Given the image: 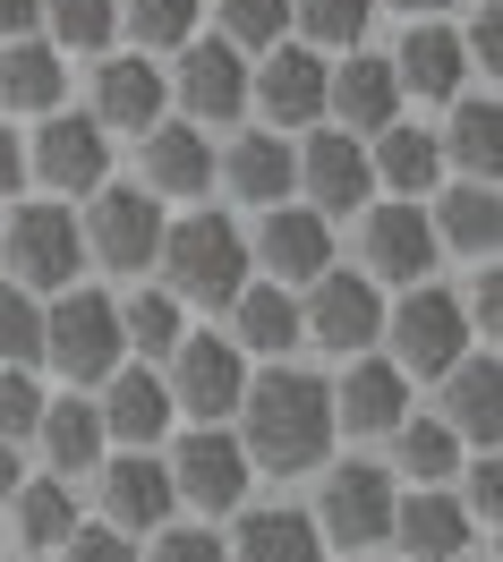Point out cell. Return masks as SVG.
Returning <instances> with one entry per match:
<instances>
[{
  "instance_id": "cell-1",
  "label": "cell",
  "mask_w": 503,
  "mask_h": 562,
  "mask_svg": "<svg viewBox=\"0 0 503 562\" xmlns=\"http://www.w3.org/2000/svg\"><path fill=\"white\" fill-rule=\"evenodd\" d=\"M239 418H248L239 452H248V469H265V477H299V469H316V460L333 452V435H342V426H333V384H324V375H299V367L248 375Z\"/></svg>"
},
{
  "instance_id": "cell-2",
  "label": "cell",
  "mask_w": 503,
  "mask_h": 562,
  "mask_svg": "<svg viewBox=\"0 0 503 562\" xmlns=\"http://www.w3.org/2000/svg\"><path fill=\"white\" fill-rule=\"evenodd\" d=\"M154 265L171 273V299L231 307L239 281H248V239H239V222H222V213H188V222H163Z\"/></svg>"
},
{
  "instance_id": "cell-3",
  "label": "cell",
  "mask_w": 503,
  "mask_h": 562,
  "mask_svg": "<svg viewBox=\"0 0 503 562\" xmlns=\"http://www.w3.org/2000/svg\"><path fill=\"white\" fill-rule=\"evenodd\" d=\"M43 358L69 375V392L103 384L111 367H128V341H120V307L103 290H60L43 307Z\"/></svg>"
},
{
  "instance_id": "cell-4",
  "label": "cell",
  "mask_w": 503,
  "mask_h": 562,
  "mask_svg": "<svg viewBox=\"0 0 503 562\" xmlns=\"http://www.w3.org/2000/svg\"><path fill=\"white\" fill-rule=\"evenodd\" d=\"M171 409L197 426H214L239 409V392H248V350L239 341H214V333H180L171 341Z\"/></svg>"
},
{
  "instance_id": "cell-5",
  "label": "cell",
  "mask_w": 503,
  "mask_h": 562,
  "mask_svg": "<svg viewBox=\"0 0 503 562\" xmlns=\"http://www.w3.org/2000/svg\"><path fill=\"white\" fill-rule=\"evenodd\" d=\"M384 333H393V367H401V375H444V367L478 341L469 316H461V299L435 290V281H410V299L384 316Z\"/></svg>"
},
{
  "instance_id": "cell-6",
  "label": "cell",
  "mask_w": 503,
  "mask_h": 562,
  "mask_svg": "<svg viewBox=\"0 0 503 562\" xmlns=\"http://www.w3.org/2000/svg\"><path fill=\"white\" fill-rule=\"evenodd\" d=\"M393 469L376 460H342L324 477V503H316V537L324 546H384L393 537Z\"/></svg>"
},
{
  "instance_id": "cell-7",
  "label": "cell",
  "mask_w": 503,
  "mask_h": 562,
  "mask_svg": "<svg viewBox=\"0 0 503 562\" xmlns=\"http://www.w3.org/2000/svg\"><path fill=\"white\" fill-rule=\"evenodd\" d=\"M171 469V494L180 503H197V512H239L248 503V486H256V469H248V452H239V435H222V426H197V435H180V452L163 460Z\"/></svg>"
},
{
  "instance_id": "cell-8",
  "label": "cell",
  "mask_w": 503,
  "mask_h": 562,
  "mask_svg": "<svg viewBox=\"0 0 503 562\" xmlns=\"http://www.w3.org/2000/svg\"><path fill=\"white\" fill-rule=\"evenodd\" d=\"M0 247H9V273H18V290H69V281H77V256H86L69 205H18Z\"/></svg>"
},
{
  "instance_id": "cell-9",
  "label": "cell",
  "mask_w": 503,
  "mask_h": 562,
  "mask_svg": "<svg viewBox=\"0 0 503 562\" xmlns=\"http://www.w3.org/2000/svg\"><path fill=\"white\" fill-rule=\"evenodd\" d=\"M299 333H316L324 350L359 358L367 341L384 333V299H376V281H367V273H333V265H324V273H316V299L299 307Z\"/></svg>"
},
{
  "instance_id": "cell-10",
  "label": "cell",
  "mask_w": 503,
  "mask_h": 562,
  "mask_svg": "<svg viewBox=\"0 0 503 562\" xmlns=\"http://www.w3.org/2000/svg\"><path fill=\"white\" fill-rule=\"evenodd\" d=\"M367 281H418L435 273V222L418 213V196H393V205H367Z\"/></svg>"
},
{
  "instance_id": "cell-11",
  "label": "cell",
  "mask_w": 503,
  "mask_h": 562,
  "mask_svg": "<svg viewBox=\"0 0 503 562\" xmlns=\"http://www.w3.org/2000/svg\"><path fill=\"white\" fill-rule=\"evenodd\" d=\"M94 409H103V435L128 443V452H154V443L171 435V418H180V409H171V384H163L154 367H111Z\"/></svg>"
},
{
  "instance_id": "cell-12",
  "label": "cell",
  "mask_w": 503,
  "mask_h": 562,
  "mask_svg": "<svg viewBox=\"0 0 503 562\" xmlns=\"http://www.w3.org/2000/svg\"><path fill=\"white\" fill-rule=\"evenodd\" d=\"M410 418V375H401L393 358L359 350L342 367V384H333V426H350V435H393Z\"/></svg>"
},
{
  "instance_id": "cell-13",
  "label": "cell",
  "mask_w": 503,
  "mask_h": 562,
  "mask_svg": "<svg viewBox=\"0 0 503 562\" xmlns=\"http://www.w3.org/2000/svg\"><path fill=\"white\" fill-rule=\"evenodd\" d=\"M35 171H43V188H60V196H94L103 171H111L103 120H69V111H52L43 137H35Z\"/></svg>"
},
{
  "instance_id": "cell-14",
  "label": "cell",
  "mask_w": 503,
  "mask_h": 562,
  "mask_svg": "<svg viewBox=\"0 0 503 562\" xmlns=\"http://www.w3.org/2000/svg\"><path fill=\"white\" fill-rule=\"evenodd\" d=\"M86 247H94L103 265H120V273H145L154 247H163V205H154L145 188H103V196H94V231H86Z\"/></svg>"
},
{
  "instance_id": "cell-15",
  "label": "cell",
  "mask_w": 503,
  "mask_h": 562,
  "mask_svg": "<svg viewBox=\"0 0 503 562\" xmlns=\"http://www.w3.org/2000/svg\"><path fill=\"white\" fill-rule=\"evenodd\" d=\"M256 256H265V273L282 281H316L324 265H333V222H324L316 205H265V222H256Z\"/></svg>"
},
{
  "instance_id": "cell-16",
  "label": "cell",
  "mask_w": 503,
  "mask_h": 562,
  "mask_svg": "<svg viewBox=\"0 0 503 562\" xmlns=\"http://www.w3.org/2000/svg\"><path fill=\"white\" fill-rule=\"evenodd\" d=\"M469 512H461V494H444V486H418V494H401L393 503V537H401V554L410 562H461L469 554Z\"/></svg>"
},
{
  "instance_id": "cell-17",
  "label": "cell",
  "mask_w": 503,
  "mask_h": 562,
  "mask_svg": "<svg viewBox=\"0 0 503 562\" xmlns=\"http://www.w3.org/2000/svg\"><path fill=\"white\" fill-rule=\"evenodd\" d=\"M103 512H111V528H163L171 512H180L171 469H163L154 452H120V460H103Z\"/></svg>"
},
{
  "instance_id": "cell-18",
  "label": "cell",
  "mask_w": 503,
  "mask_h": 562,
  "mask_svg": "<svg viewBox=\"0 0 503 562\" xmlns=\"http://www.w3.org/2000/svg\"><path fill=\"white\" fill-rule=\"evenodd\" d=\"M145 188L154 196H205L214 188V137L188 120H154L145 128Z\"/></svg>"
},
{
  "instance_id": "cell-19",
  "label": "cell",
  "mask_w": 503,
  "mask_h": 562,
  "mask_svg": "<svg viewBox=\"0 0 503 562\" xmlns=\"http://www.w3.org/2000/svg\"><path fill=\"white\" fill-rule=\"evenodd\" d=\"M503 375H495V350H461L444 367V426L461 435V443H487L495 452V426H503Z\"/></svg>"
},
{
  "instance_id": "cell-20",
  "label": "cell",
  "mask_w": 503,
  "mask_h": 562,
  "mask_svg": "<svg viewBox=\"0 0 503 562\" xmlns=\"http://www.w3.org/2000/svg\"><path fill=\"white\" fill-rule=\"evenodd\" d=\"M299 179H308L316 213H350V205H367V188H376V171H367V145L350 137V128H324V137H308Z\"/></svg>"
},
{
  "instance_id": "cell-21",
  "label": "cell",
  "mask_w": 503,
  "mask_h": 562,
  "mask_svg": "<svg viewBox=\"0 0 503 562\" xmlns=\"http://www.w3.org/2000/svg\"><path fill=\"white\" fill-rule=\"evenodd\" d=\"M324 103L342 111V128H350V137H376V128H393V111H401V77H393V60H376V52H350V69L324 77Z\"/></svg>"
},
{
  "instance_id": "cell-22",
  "label": "cell",
  "mask_w": 503,
  "mask_h": 562,
  "mask_svg": "<svg viewBox=\"0 0 503 562\" xmlns=\"http://www.w3.org/2000/svg\"><path fill=\"white\" fill-rule=\"evenodd\" d=\"M180 103L197 120H239V103H248L239 43H180Z\"/></svg>"
},
{
  "instance_id": "cell-23",
  "label": "cell",
  "mask_w": 503,
  "mask_h": 562,
  "mask_svg": "<svg viewBox=\"0 0 503 562\" xmlns=\"http://www.w3.org/2000/svg\"><path fill=\"white\" fill-rule=\"evenodd\" d=\"M324 77H333V69H324L308 43H282V52H273V60H265V69L248 77V94H256L265 111H273L282 128H308V120L324 111Z\"/></svg>"
},
{
  "instance_id": "cell-24",
  "label": "cell",
  "mask_w": 503,
  "mask_h": 562,
  "mask_svg": "<svg viewBox=\"0 0 503 562\" xmlns=\"http://www.w3.org/2000/svg\"><path fill=\"white\" fill-rule=\"evenodd\" d=\"M35 435H43V452H52V477H86V469H103V409L86 401V392H69V401H43V418H35Z\"/></svg>"
},
{
  "instance_id": "cell-25",
  "label": "cell",
  "mask_w": 503,
  "mask_h": 562,
  "mask_svg": "<svg viewBox=\"0 0 503 562\" xmlns=\"http://www.w3.org/2000/svg\"><path fill=\"white\" fill-rule=\"evenodd\" d=\"M231 341L256 350V358L299 350V299H290L282 281H239V299H231Z\"/></svg>"
},
{
  "instance_id": "cell-26",
  "label": "cell",
  "mask_w": 503,
  "mask_h": 562,
  "mask_svg": "<svg viewBox=\"0 0 503 562\" xmlns=\"http://www.w3.org/2000/svg\"><path fill=\"white\" fill-rule=\"evenodd\" d=\"M393 77H401V94L444 103V94H461L469 52H461V35H452V26H410V43L393 52Z\"/></svg>"
},
{
  "instance_id": "cell-27",
  "label": "cell",
  "mask_w": 503,
  "mask_h": 562,
  "mask_svg": "<svg viewBox=\"0 0 503 562\" xmlns=\"http://www.w3.org/2000/svg\"><path fill=\"white\" fill-rule=\"evenodd\" d=\"M94 120L103 128H154L163 120V69H145V52H128V60H103V77H94Z\"/></svg>"
},
{
  "instance_id": "cell-28",
  "label": "cell",
  "mask_w": 503,
  "mask_h": 562,
  "mask_svg": "<svg viewBox=\"0 0 503 562\" xmlns=\"http://www.w3.org/2000/svg\"><path fill=\"white\" fill-rule=\"evenodd\" d=\"M231 562H324V537H316V520H308V512L265 503V512H248V520H239Z\"/></svg>"
},
{
  "instance_id": "cell-29",
  "label": "cell",
  "mask_w": 503,
  "mask_h": 562,
  "mask_svg": "<svg viewBox=\"0 0 503 562\" xmlns=\"http://www.w3.org/2000/svg\"><path fill=\"white\" fill-rule=\"evenodd\" d=\"M495 239H503L495 179H461V188L435 205V247H461V256H478V265H495Z\"/></svg>"
},
{
  "instance_id": "cell-30",
  "label": "cell",
  "mask_w": 503,
  "mask_h": 562,
  "mask_svg": "<svg viewBox=\"0 0 503 562\" xmlns=\"http://www.w3.org/2000/svg\"><path fill=\"white\" fill-rule=\"evenodd\" d=\"M60 86H69V69H60L52 43L9 35V52H0V103L9 111H60Z\"/></svg>"
},
{
  "instance_id": "cell-31",
  "label": "cell",
  "mask_w": 503,
  "mask_h": 562,
  "mask_svg": "<svg viewBox=\"0 0 503 562\" xmlns=\"http://www.w3.org/2000/svg\"><path fill=\"white\" fill-rule=\"evenodd\" d=\"M367 171L384 179L393 196H427L435 179H444V145L427 137V128H376V154H367Z\"/></svg>"
},
{
  "instance_id": "cell-32",
  "label": "cell",
  "mask_w": 503,
  "mask_h": 562,
  "mask_svg": "<svg viewBox=\"0 0 503 562\" xmlns=\"http://www.w3.org/2000/svg\"><path fill=\"white\" fill-rule=\"evenodd\" d=\"M444 162H461L469 179H495V162H503V111H495V94H452V128H444Z\"/></svg>"
},
{
  "instance_id": "cell-33",
  "label": "cell",
  "mask_w": 503,
  "mask_h": 562,
  "mask_svg": "<svg viewBox=\"0 0 503 562\" xmlns=\"http://www.w3.org/2000/svg\"><path fill=\"white\" fill-rule=\"evenodd\" d=\"M9 512H18V546H43V554H52L77 528V486L69 477H26V486L9 494Z\"/></svg>"
},
{
  "instance_id": "cell-34",
  "label": "cell",
  "mask_w": 503,
  "mask_h": 562,
  "mask_svg": "<svg viewBox=\"0 0 503 562\" xmlns=\"http://www.w3.org/2000/svg\"><path fill=\"white\" fill-rule=\"evenodd\" d=\"M222 179H231L248 205H282L290 179H299V162H290L282 137H239V145H231V162H222Z\"/></svg>"
},
{
  "instance_id": "cell-35",
  "label": "cell",
  "mask_w": 503,
  "mask_h": 562,
  "mask_svg": "<svg viewBox=\"0 0 503 562\" xmlns=\"http://www.w3.org/2000/svg\"><path fill=\"white\" fill-rule=\"evenodd\" d=\"M393 460H401V477L444 486V477H461V435H452L444 418H401L393 426Z\"/></svg>"
},
{
  "instance_id": "cell-36",
  "label": "cell",
  "mask_w": 503,
  "mask_h": 562,
  "mask_svg": "<svg viewBox=\"0 0 503 562\" xmlns=\"http://www.w3.org/2000/svg\"><path fill=\"white\" fill-rule=\"evenodd\" d=\"M111 307H120V341H128V350H145V358H163V350L188 333L171 290H137V299H111Z\"/></svg>"
},
{
  "instance_id": "cell-37",
  "label": "cell",
  "mask_w": 503,
  "mask_h": 562,
  "mask_svg": "<svg viewBox=\"0 0 503 562\" xmlns=\"http://www.w3.org/2000/svg\"><path fill=\"white\" fill-rule=\"evenodd\" d=\"M52 18V52H103L120 35V0H43Z\"/></svg>"
},
{
  "instance_id": "cell-38",
  "label": "cell",
  "mask_w": 503,
  "mask_h": 562,
  "mask_svg": "<svg viewBox=\"0 0 503 562\" xmlns=\"http://www.w3.org/2000/svg\"><path fill=\"white\" fill-rule=\"evenodd\" d=\"M367 9H376V0H290L299 35H308V43H324V52H359Z\"/></svg>"
},
{
  "instance_id": "cell-39",
  "label": "cell",
  "mask_w": 503,
  "mask_h": 562,
  "mask_svg": "<svg viewBox=\"0 0 503 562\" xmlns=\"http://www.w3.org/2000/svg\"><path fill=\"white\" fill-rule=\"evenodd\" d=\"M197 9L205 0H128L120 18H128V35L145 52H180V43H197Z\"/></svg>"
},
{
  "instance_id": "cell-40",
  "label": "cell",
  "mask_w": 503,
  "mask_h": 562,
  "mask_svg": "<svg viewBox=\"0 0 503 562\" xmlns=\"http://www.w3.org/2000/svg\"><path fill=\"white\" fill-rule=\"evenodd\" d=\"M0 367H43V307H35V290H0Z\"/></svg>"
},
{
  "instance_id": "cell-41",
  "label": "cell",
  "mask_w": 503,
  "mask_h": 562,
  "mask_svg": "<svg viewBox=\"0 0 503 562\" xmlns=\"http://www.w3.org/2000/svg\"><path fill=\"white\" fill-rule=\"evenodd\" d=\"M214 9H222V43H239V52L282 43V26H290V0H214Z\"/></svg>"
},
{
  "instance_id": "cell-42",
  "label": "cell",
  "mask_w": 503,
  "mask_h": 562,
  "mask_svg": "<svg viewBox=\"0 0 503 562\" xmlns=\"http://www.w3.org/2000/svg\"><path fill=\"white\" fill-rule=\"evenodd\" d=\"M43 418V384L35 367H0V443H26Z\"/></svg>"
},
{
  "instance_id": "cell-43",
  "label": "cell",
  "mask_w": 503,
  "mask_h": 562,
  "mask_svg": "<svg viewBox=\"0 0 503 562\" xmlns=\"http://www.w3.org/2000/svg\"><path fill=\"white\" fill-rule=\"evenodd\" d=\"M52 554H60V562H145L137 546H128V528H111V520L103 528H69Z\"/></svg>"
},
{
  "instance_id": "cell-44",
  "label": "cell",
  "mask_w": 503,
  "mask_h": 562,
  "mask_svg": "<svg viewBox=\"0 0 503 562\" xmlns=\"http://www.w3.org/2000/svg\"><path fill=\"white\" fill-rule=\"evenodd\" d=\"M154 562H231V546H222L214 528H171V537L154 546Z\"/></svg>"
},
{
  "instance_id": "cell-45",
  "label": "cell",
  "mask_w": 503,
  "mask_h": 562,
  "mask_svg": "<svg viewBox=\"0 0 503 562\" xmlns=\"http://www.w3.org/2000/svg\"><path fill=\"white\" fill-rule=\"evenodd\" d=\"M461 52H469V69H487V77H495V60H503V18H495V0H487V9L469 18Z\"/></svg>"
},
{
  "instance_id": "cell-46",
  "label": "cell",
  "mask_w": 503,
  "mask_h": 562,
  "mask_svg": "<svg viewBox=\"0 0 503 562\" xmlns=\"http://www.w3.org/2000/svg\"><path fill=\"white\" fill-rule=\"evenodd\" d=\"M461 512H469V520H487V528H495V512H503V469H495V452H487L478 469H469V494H461Z\"/></svg>"
},
{
  "instance_id": "cell-47",
  "label": "cell",
  "mask_w": 503,
  "mask_h": 562,
  "mask_svg": "<svg viewBox=\"0 0 503 562\" xmlns=\"http://www.w3.org/2000/svg\"><path fill=\"white\" fill-rule=\"evenodd\" d=\"M43 18V0H0V35H26Z\"/></svg>"
},
{
  "instance_id": "cell-48",
  "label": "cell",
  "mask_w": 503,
  "mask_h": 562,
  "mask_svg": "<svg viewBox=\"0 0 503 562\" xmlns=\"http://www.w3.org/2000/svg\"><path fill=\"white\" fill-rule=\"evenodd\" d=\"M26 486V460H18V443H0V503Z\"/></svg>"
},
{
  "instance_id": "cell-49",
  "label": "cell",
  "mask_w": 503,
  "mask_h": 562,
  "mask_svg": "<svg viewBox=\"0 0 503 562\" xmlns=\"http://www.w3.org/2000/svg\"><path fill=\"white\" fill-rule=\"evenodd\" d=\"M18 171H26V154H18V137H9V128H0V196L18 188Z\"/></svg>"
},
{
  "instance_id": "cell-50",
  "label": "cell",
  "mask_w": 503,
  "mask_h": 562,
  "mask_svg": "<svg viewBox=\"0 0 503 562\" xmlns=\"http://www.w3.org/2000/svg\"><path fill=\"white\" fill-rule=\"evenodd\" d=\"M401 9H444V0H401Z\"/></svg>"
},
{
  "instance_id": "cell-51",
  "label": "cell",
  "mask_w": 503,
  "mask_h": 562,
  "mask_svg": "<svg viewBox=\"0 0 503 562\" xmlns=\"http://www.w3.org/2000/svg\"><path fill=\"white\" fill-rule=\"evenodd\" d=\"M461 562H469V554H461Z\"/></svg>"
}]
</instances>
